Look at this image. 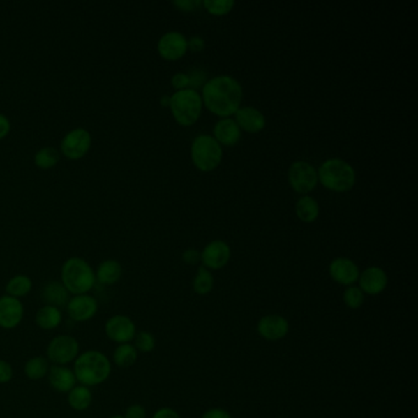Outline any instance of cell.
I'll use <instances>...</instances> for the list:
<instances>
[{
	"label": "cell",
	"mask_w": 418,
	"mask_h": 418,
	"mask_svg": "<svg viewBox=\"0 0 418 418\" xmlns=\"http://www.w3.org/2000/svg\"><path fill=\"white\" fill-rule=\"evenodd\" d=\"M242 98V86L232 76H215L202 86V102L217 116L234 114L241 108Z\"/></svg>",
	"instance_id": "6da1fadb"
},
{
	"label": "cell",
	"mask_w": 418,
	"mask_h": 418,
	"mask_svg": "<svg viewBox=\"0 0 418 418\" xmlns=\"http://www.w3.org/2000/svg\"><path fill=\"white\" fill-rule=\"evenodd\" d=\"M74 374L77 383L92 388L107 382L112 374V363L105 353L90 350L80 353L74 361Z\"/></svg>",
	"instance_id": "7a4b0ae2"
},
{
	"label": "cell",
	"mask_w": 418,
	"mask_h": 418,
	"mask_svg": "<svg viewBox=\"0 0 418 418\" xmlns=\"http://www.w3.org/2000/svg\"><path fill=\"white\" fill-rule=\"evenodd\" d=\"M61 281L70 294H86L96 285V275L85 259L73 257L66 259L61 270Z\"/></svg>",
	"instance_id": "3957f363"
},
{
	"label": "cell",
	"mask_w": 418,
	"mask_h": 418,
	"mask_svg": "<svg viewBox=\"0 0 418 418\" xmlns=\"http://www.w3.org/2000/svg\"><path fill=\"white\" fill-rule=\"evenodd\" d=\"M318 179L325 188L334 192H346L354 186L356 172L353 167L340 158H330L318 171Z\"/></svg>",
	"instance_id": "277c9868"
},
{
	"label": "cell",
	"mask_w": 418,
	"mask_h": 418,
	"mask_svg": "<svg viewBox=\"0 0 418 418\" xmlns=\"http://www.w3.org/2000/svg\"><path fill=\"white\" fill-rule=\"evenodd\" d=\"M172 114L181 126H192L200 117L202 100L200 94L192 89L176 91L170 103Z\"/></svg>",
	"instance_id": "5b68a950"
},
{
	"label": "cell",
	"mask_w": 418,
	"mask_h": 418,
	"mask_svg": "<svg viewBox=\"0 0 418 418\" xmlns=\"http://www.w3.org/2000/svg\"><path fill=\"white\" fill-rule=\"evenodd\" d=\"M192 160L204 172L215 170L222 160V147L211 135H199L192 144Z\"/></svg>",
	"instance_id": "8992f818"
},
{
	"label": "cell",
	"mask_w": 418,
	"mask_h": 418,
	"mask_svg": "<svg viewBox=\"0 0 418 418\" xmlns=\"http://www.w3.org/2000/svg\"><path fill=\"white\" fill-rule=\"evenodd\" d=\"M80 354V343L71 335L61 334L52 338L48 346L45 358L52 364L68 366L75 361Z\"/></svg>",
	"instance_id": "52a82bcc"
},
{
	"label": "cell",
	"mask_w": 418,
	"mask_h": 418,
	"mask_svg": "<svg viewBox=\"0 0 418 418\" xmlns=\"http://www.w3.org/2000/svg\"><path fill=\"white\" fill-rule=\"evenodd\" d=\"M92 144L90 131L84 128H75L63 137L61 151L68 160H80L90 150Z\"/></svg>",
	"instance_id": "ba28073f"
},
{
	"label": "cell",
	"mask_w": 418,
	"mask_h": 418,
	"mask_svg": "<svg viewBox=\"0 0 418 418\" xmlns=\"http://www.w3.org/2000/svg\"><path fill=\"white\" fill-rule=\"evenodd\" d=\"M318 172L309 162L296 161L288 168V181L296 192L307 194L317 186Z\"/></svg>",
	"instance_id": "9c48e42d"
},
{
	"label": "cell",
	"mask_w": 418,
	"mask_h": 418,
	"mask_svg": "<svg viewBox=\"0 0 418 418\" xmlns=\"http://www.w3.org/2000/svg\"><path fill=\"white\" fill-rule=\"evenodd\" d=\"M105 333L107 338L113 343H130L135 338L136 325L133 319L124 314H116L107 319L105 324Z\"/></svg>",
	"instance_id": "30bf717a"
},
{
	"label": "cell",
	"mask_w": 418,
	"mask_h": 418,
	"mask_svg": "<svg viewBox=\"0 0 418 418\" xmlns=\"http://www.w3.org/2000/svg\"><path fill=\"white\" fill-rule=\"evenodd\" d=\"M66 309L71 320L76 322H90L96 317L98 312V302L96 298L89 293L76 294L70 297Z\"/></svg>",
	"instance_id": "8fae6325"
},
{
	"label": "cell",
	"mask_w": 418,
	"mask_h": 418,
	"mask_svg": "<svg viewBox=\"0 0 418 418\" xmlns=\"http://www.w3.org/2000/svg\"><path fill=\"white\" fill-rule=\"evenodd\" d=\"M257 331L267 341H280L290 333V322L280 314H267L259 319Z\"/></svg>",
	"instance_id": "7c38bea8"
},
{
	"label": "cell",
	"mask_w": 418,
	"mask_h": 418,
	"mask_svg": "<svg viewBox=\"0 0 418 418\" xmlns=\"http://www.w3.org/2000/svg\"><path fill=\"white\" fill-rule=\"evenodd\" d=\"M25 315L21 299L4 294L0 297V328L13 330L20 325Z\"/></svg>",
	"instance_id": "4fadbf2b"
},
{
	"label": "cell",
	"mask_w": 418,
	"mask_h": 418,
	"mask_svg": "<svg viewBox=\"0 0 418 418\" xmlns=\"http://www.w3.org/2000/svg\"><path fill=\"white\" fill-rule=\"evenodd\" d=\"M157 50L163 59L177 61L187 53L188 40L181 32L170 31L161 36L157 43Z\"/></svg>",
	"instance_id": "5bb4252c"
},
{
	"label": "cell",
	"mask_w": 418,
	"mask_h": 418,
	"mask_svg": "<svg viewBox=\"0 0 418 418\" xmlns=\"http://www.w3.org/2000/svg\"><path fill=\"white\" fill-rule=\"evenodd\" d=\"M358 288L362 290L364 294L378 296L385 291L388 286L389 278L387 272L382 267H369L363 270L358 277Z\"/></svg>",
	"instance_id": "9a60e30c"
},
{
	"label": "cell",
	"mask_w": 418,
	"mask_h": 418,
	"mask_svg": "<svg viewBox=\"0 0 418 418\" xmlns=\"http://www.w3.org/2000/svg\"><path fill=\"white\" fill-rule=\"evenodd\" d=\"M329 274L335 283L348 288V286H353V283H357L361 272L357 264L351 259L336 257L329 267Z\"/></svg>",
	"instance_id": "2e32d148"
},
{
	"label": "cell",
	"mask_w": 418,
	"mask_h": 418,
	"mask_svg": "<svg viewBox=\"0 0 418 418\" xmlns=\"http://www.w3.org/2000/svg\"><path fill=\"white\" fill-rule=\"evenodd\" d=\"M231 259V248L223 241H214L204 248L202 253V267L218 270L226 267Z\"/></svg>",
	"instance_id": "e0dca14e"
},
{
	"label": "cell",
	"mask_w": 418,
	"mask_h": 418,
	"mask_svg": "<svg viewBox=\"0 0 418 418\" xmlns=\"http://www.w3.org/2000/svg\"><path fill=\"white\" fill-rule=\"evenodd\" d=\"M47 378L51 388L57 393L68 394L77 384L74 371L68 366L52 364Z\"/></svg>",
	"instance_id": "ac0fdd59"
},
{
	"label": "cell",
	"mask_w": 418,
	"mask_h": 418,
	"mask_svg": "<svg viewBox=\"0 0 418 418\" xmlns=\"http://www.w3.org/2000/svg\"><path fill=\"white\" fill-rule=\"evenodd\" d=\"M69 299H70V293L61 281H57V280L48 281L42 290V301L45 303V306H52L61 311L63 308H66Z\"/></svg>",
	"instance_id": "d6986e66"
},
{
	"label": "cell",
	"mask_w": 418,
	"mask_h": 418,
	"mask_svg": "<svg viewBox=\"0 0 418 418\" xmlns=\"http://www.w3.org/2000/svg\"><path fill=\"white\" fill-rule=\"evenodd\" d=\"M234 114L238 126L249 133L262 130L267 124L264 114L254 107H241Z\"/></svg>",
	"instance_id": "ffe728a7"
},
{
	"label": "cell",
	"mask_w": 418,
	"mask_h": 418,
	"mask_svg": "<svg viewBox=\"0 0 418 418\" xmlns=\"http://www.w3.org/2000/svg\"><path fill=\"white\" fill-rule=\"evenodd\" d=\"M214 135L220 145L222 144L226 147H232L241 139V128L231 118H223L217 121L214 128Z\"/></svg>",
	"instance_id": "44dd1931"
},
{
	"label": "cell",
	"mask_w": 418,
	"mask_h": 418,
	"mask_svg": "<svg viewBox=\"0 0 418 418\" xmlns=\"http://www.w3.org/2000/svg\"><path fill=\"white\" fill-rule=\"evenodd\" d=\"M95 275H96V283H101L103 286H112L121 280L123 267L121 262H117L114 259H107L98 265Z\"/></svg>",
	"instance_id": "7402d4cb"
},
{
	"label": "cell",
	"mask_w": 418,
	"mask_h": 418,
	"mask_svg": "<svg viewBox=\"0 0 418 418\" xmlns=\"http://www.w3.org/2000/svg\"><path fill=\"white\" fill-rule=\"evenodd\" d=\"M36 325L45 331L56 330L63 322V313L61 309L52 306L40 308L35 317Z\"/></svg>",
	"instance_id": "603a6c76"
},
{
	"label": "cell",
	"mask_w": 418,
	"mask_h": 418,
	"mask_svg": "<svg viewBox=\"0 0 418 418\" xmlns=\"http://www.w3.org/2000/svg\"><path fill=\"white\" fill-rule=\"evenodd\" d=\"M68 403L74 411H86L92 405V391L90 388L81 384H76L69 393L66 394Z\"/></svg>",
	"instance_id": "cb8c5ba5"
},
{
	"label": "cell",
	"mask_w": 418,
	"mask_h": 418,
	"mask_svg": "<svg viewBox=\"0 0 418 418\" xmlns=\"http://www.w3.org/2000/svg\"><path fill=\"white\" fill-rule=\"evenodd\" d=\"M50 361L43 356H35L27 359V362L24 366V373L26 378L30 379L32 382H37L40 379L45 378L50 372Z\"/></svg>",
	"instance_id": "d4e9b609"
},
{
	"label": "cell",
	"mask_w": 418,
	"mask_h": 418,
	"mask_svg": "<svg viewBox=\"0 0 418 418\" xmlns=\"http://www.w3.org/2000/svg\"><path fill=\"white\" fill-rule=\"evenodd\" d=\"M32 280L27 275L19 274L14 277H11L10 280L6 283V293L10 297L20 298L26 297L32 290Z\"/></svg>",
	"instance_id": "484cf974"
},
{
	"label": "cell",
	"mask_w": 418,
	"mask_h": 418,
	"mask_svg": "<svg viewBox=\"0 0 418 418\" xmlns=\"http://www.w3.org/2000/svg\"><path fill=\"white\" fill-rule=\"evenodd\" d=\"M137 357H139V352L136 351L133 343L118 345L113 352V362L117 367L121 369L133 367L137 361Z\"/></svg>",
	"instance_id": "4316f807"
},
{
	"label": "cell",
	"mask_w": 418,
	"mask_h": 418,
	"mask_svg": "<svg viewBox=\"0 0 418 418\" xmlns=\"http://www.w3.org/2000/svg\"><path fill=\"white\" fill-rule=\"evenodd\" d=\"M296 212L302 221L313 222L317 220L319 215V205L317 200L312 197H299L296 204Z\"/></svg>",
	"instance_id": "83f0119b"
},
{
	"label": "cell",
	"mask_w": 418,
	"mask_h": 418,
	"mask_svg": "<svg viewBox=\"0 0 418 418\" xmlns=\"http://www.w3.org/2000/svg\"><path fill=\"white\" fill-rule=\"evenodd\" d=\"M214 285H215V281H214V276L210 270L205 267H199L197 276L193 281L194 292L199 296H207L211 292Z\"/></svg>",
	"instance_id": "f1b7e54d"
},
{
	"label": "cell",
	"mask_w": 418,
	"mask_h": 418,
	"mask_svg": "<svg viewBox=\"0 0 418 418\" xmlns=\"http://www.w3.org/2000/svg\"><path fill=\"white\" fill-rule=\"evenodd\" d=\"M59 158H61L59 151L54 147H42L38 151L36 152V166L40 168V170H51L53 167L57 166V163L59 162Z\"/></svg>",
	"instance_id": "f546056e"
},
{
	"label": "cell",
	"mask_w": 418,
	"mask_h": 418,
	"mask_svg": "<svg viewBox=\"0 0 418 418\" xmlns=\"http://www.w3.org/2000/svg\"><path fill=\"white\" fill-rule=\"evenodd\" d=\"M133 341H134L133 345L137 352L150 353L156 348V338L154 336V334L145 331V330L136 333L135 338Z\"/></svg>",
	"instance_id": "4dcf8cb0"
},
{
	"label": "cell",
	"mask_w": 418,
	"mask_h": 418,
	"mask_svg": "<svg viewBox=\"0 0 418 418\" xmlns=\"http://www.w3.org/2000/svg\"><path fill=\"white\" fill-rule=\"evenodd\" d=\"M366 294L358 286H348L343 292V299L348 309H359L364 303Z\"/></svg>",
	"instance_id": "1f68e13d"
},
{
	"label": "cell",
	"mask_w": 418,
	"mask_h": 418,
	"mask_svg": "<svg viewBox=\"0 0 418 418\" xmlns=\"http://www.w3.org/2000/svg\"><path fill=\"white\" fill-rule=\"evenodd\" d=\"M233 0H204L202 6H205L210 14L214 15H225L228 14L234 6Z\"/></svg>",
	"instance_id": "d6a6232c"
},
{
	"label": "cell",
	"mask_w": 418,
	"mask_h": 418,
	"mask_svg": "<svg viewBox=\"0 0 418 418\" xmlns=\"http://www.w3.org/2000/svg\"><path fill=\"white\" fill-rule=\"evenodd\" d=\"M189 81H191V89L192 90L197 91V89L199 87H202V85H205V80H207V73L202 70H195L189 71Z\"/></svg>",
	"instance_id": "836d02e7"
},
{
	"label": "cell",
	"mask_w": 418,
	"mask_h": 418,
	"mask_svg": "<svg viewBox=\"0 0 418 418\" xmlns=\"http://www.w3.org/2000/svg\"><path fill=\"white\" fill-rule=\"evenodd\" d=\"M14 377V369L10 363L0 358V384L10 383Z\"/></svg>",
	"instance_id": "e575fe53"
},
{
	"label": "cell",
	"mask_w": 418,
	"mask_h": 418,
	"mask_svg": "<svg viewBox=\"0 0 418 418\" xmlns=\"http://www.w3.org/2000/svg\"><path fill=\"white\" fill-rule=\"evenodd\" d=\"M123 416L124 418H147V408L140 403H134L126 408V413Z\"/></svg>",
	"instance_id": "d590c367"
},
{
	"label": "cell",
	"mask_w": 418,
	"mask_h": 418,
	"mask_svg": "<svg viewBox=\"0 0 418 418\" xmlns=\"http://www.w3.org/2000/svg\"><path fill=\"white\" fill-rule=\"evenodd\" d=\"M173 6H177L179 10L195 11L202 6L200 0H176L173 1Z\"/></svg>",
	"instance_id": "8d00e7d4"
},
{
	"label": "cell",
	"mask_w": 418,
	"mask_h": 418,
	"mask_svg": "<svg viewBox=\"0 0 418 418\" xmlns=\"http://www.w3.org/2000/svg\"><path fill=\"white\" fill-rule=\"evenodd\" d=\"M172 85L176 87L177 91L186 90L189 87V84H191V81H189V76L186 73H177L172 77Z\"/></svg>",
	"instance_id": "74e56055"
},
{
	"label": "cell",
	"mask_w": 418,
	"mask_h": 418,
	"mask_svg": "<svg viewBox=\"0 0 418 418\" xmlns=\"http://www.w3.org/2000/svg\"><path fill=\"white\" fill-rule=\"evenodd\" d=\"M181 259H183V262H186V264L195 265V264H197V262L202 260V253L197 251V249L189 248L186 252L183 253Z\"/></svg>",
	"instance_id": "f35d334b"
},
{
	"label": "cell",
	"mask_w": 418,
	"mask_h": 418,
	"mask_svg": "<svg viewBox=\"0 0 418 418\" xmlns=\"http://www.w3.org/2000/svg\"><path fill=\"white\" fill-rule=\"evenodd\" d=\"M202 418H232V415L225 408H212L204 412Z\"/></svg>",
	"instance_id": "ab89813d"
},
{
	"label": "cell",
	"mask_w": 418,
	"mask_h": 418,
	"mask_svg": "<svg viewBox=\"0 0 418 418\" xmlns=\"http://www.w3.org/2000/svg\"><path fill=\"white\" fill-rule=\"evenodd\" d=\"M205 48V40L200 36H194L188 40V50L193 52H202Z\"/></svg>",
	"instance_id": "60d3db41"
},
{
	"label": "cell",
	"mask_w": 418,
	"mask_h": 418,
	"mask_svg": "<svg viewBox=\"0 0 418 418\" xmlns=\"http://www.w3.org/2000/svg\"><path fill=\"white\" fill-rule=\"evenodd\" d=\"M151 418H181L179 413L171 408H161L154 413Z\"/></svg>",
	"instance_id": "b9f144b4"
},
{
	"label": "cell",
	"mask_w": 418,
	"mask_h": 418,
	"mask_svg": "<svg viewBox=\"0 0 418 418\" xmlns=\"http://www.w3.org/2000/svg\"><path fill=\"white\" fill-rule=\"evenodd\" d=\"M11 130V123L9 121V118L6 116V114H3V113H0V140L1 139H4Z\"/></svg>",
	"instance_id": "7bdbcfd3"
},
{
	"label": "cell",
	"mask_w": 418,
	"mask_h": 418,
	"mask_svg": "<svg viewBox=\"0 0 418 418\" xmlns=\"http://www.w3.org/2000/svg\"><path fill=\"white\" fill-rule=\"evenodd\" d=\"M170 103H171V96H165L161 97V105L163 107H170Z\"/></svg>",
	"instance_id": "ee69618b"
},
{
	"label": "cell",
	"mask_w": 418,
	"mask_h": 418,
	"mask_svg": "<svg viewBox=\"0 0 418 418\" xmlns=\"http://www.w3.org/2000/svg\"><path fill=\"white\" fill-rule=\"evenodd\" d=\"M110 418H124L123 415H114V416H111Z\"/></svg>",
	"instance_id": "f6af8a7d"
}]
</instances>
